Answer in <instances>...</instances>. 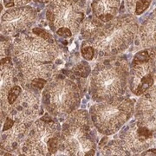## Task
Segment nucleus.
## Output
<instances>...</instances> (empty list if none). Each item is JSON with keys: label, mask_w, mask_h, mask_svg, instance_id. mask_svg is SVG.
Returning <instances> with one entry per match:
<instances>
[{"label": "nucleus", "mask_w": 156, "mask_h": 156, "mask_svg": "<svg viewBox=\"0 0 156 156\" xmlns=\"http://www.w3.org/2000/svg\"><path fill=\"white\" fill-rule=\"evenodd\" d=\"M32 35H23L13 43L12 61L18 72L19 83L28 89L37 79L49 81L56 70L60 49L46 30L34 29Z\"/></svg>", "instance_id": "f257e3e1"}, {"label": "nucleus", "mask_w": 156, "mask_h": 156, "mask_svg": "<svg viewBox=\"0 0 156 156\" xmlns=\"http://www.w3.org/2000/svg\"><path fill=\"white\" fill-rule=\"evenodd\" d=\"M129 69L128 61L122 56H108L99 62L90 77L92 99L100 102L122 96L127 89Z\"/></svg>", "instance_id": "f03ea898"}, {"label": "nucleus", "mask_w": 156, "mask_h": 156, "mask_svg": "<svg viewBox=\"0 0 156 156\" xmlns=\"http://www.w3.org/2000/svg\"><path fill=\"white\" fill-rule=\"evenodd\" d=\"M95 126L89 113L76 110L62 125L58 153L64 155H94L97 147Z\"/></svg>", "instance_id": "7ed1b4c3"}, {"label": "nucleus", "mask_w": 156, "mask_h": 156, "mask_svg": "<svg viewBox=\"0 0 156 156\" xmlns=\"http://www.w3.org/2000/svg\"><path fill=\"white\" fill-rule=\"evenodd\" d=\"M138 22L133 15L115 17L107 23L87 41L101 57L113 56L124 52L138 33Z\"/></svg>", "instance_id": "20e7f679"}, {"label": "nucleus", "mask_w": 156, "mask_h": 156, "mask_svg": "<svg viewBox=\"0 0 156 156\" xmlns=\"http://www.w3.org/2000/svg\"><path fill=\"white\" fill-rule=\"evenodd\" d=\"M42 102L50 115L68 116L80 106V89L71 79L62 75H55L43 89Z\"/></svg>", "instance_id": "39448f33"}, {"label": "nucleus", "mask_w": 156, "mask_h": 156, "mask_svg": "<svg viewBox=\"0 0 156 156\" xmlns=\"http://www.w3.org/2000/svg\"><path fill=\"white\" fill-rule=\"evenodd\" d=\"M134 113V101L122 95L97 102L89 109L95 129L104 135L117 133L133 116Z\"/></svg>", "instance_id": "423d86ee"}, {"label": "nucleus", "mask_w": 156, "mask_h": 156, "mask_svg": "<svg viewBox=\"0 0 156 156\" xmlns=\"http://www.w3.org/2000/svg\"><path fill=\"white\" fill-rule=\"evenodd\" d=\"M61 126L56 119L46 115L30 127L21 153L25 155H53L58 153Z\"/></svg>", "instance_id": "0eeeda50"}, {"label": "nucleus", "mask_w": 156, "mask_h": 156, "mask_svg": "<svg viewBox=\"0 0 156 156\" xmlns=\"http://www.w3.org/2000/svg\"><path fill=\"white\" fill-rule=\"evenodd\" d=\"M84 17L85 4L83 0H51L46 11V19L53 31L68 29L73 36L80 30Z\"/></svg>", "instance_id": "6e6552de"}, {"label": "nucleus", "mask_w": 156, "mask_h": 156, "mask_svg": "<svg viewBox=\"0 0 156 156\" xmlns=\"http://www.w3.org/2000/svg\"><path fill=\"white\" fill-rule=\"evenodd\" d=\"M155 53L150 49L138 52L129 69V89L135 95H141L153 87L156 74Z\"/></svg>", "instance_id": "1a4fd4ad"}, {"label": "nucleus", "mask_w": 156, "mask_h": 156, "mask_svg": "<svg viewBox=\"0 0 156 156\" xmlns=\"http://www.w3.org/2000/svg\"><path fill=\"white\" fill-rule=\"evenodd\" d=\"M40 111L38 91L23 88L21 94L10 107L7 116L15 122L31 125L39 116Z\"/></svg>", "instance_id": "9d476101"}, {"label": "nucleus", "mask_w": 156, "mask_h": 156, "mask_svg": "<svg viewBox=\"0 0 156 156\" xmlns=\"http://www.w3.org/2000/svg\"><path fill=\"white\" fill-rule=\"evenodd\" d=\"M37 17L31 6L13 7L4 12L1 17L2 36H14L30 27Z\"/></svg>", "instance_id": "9b49d317"}, {"label": "nucleus", "mask_w": 156, "mask_h": 156, "mask_svg": "<svg viewBox=\"0 0 156 156\" xmlns=\"http://www.w3.org/2000/svg\"><path fill=\"white\" fill-rule=\"evenodd\" d=\"M120 139L122 140L130 155L140 154L143 151L155 144L156 136L147 128L134 121L121 132Z\"/></svg>", "instance_id": "f8f14e48"}, {"label": "nucleus", "mask_w": 156, "mask_h": 156, "mask_svg": "<svg viewBox=\"0 0 156 156\" xmlns=\"http://www.w3.org/2000/svg\"><path fill=\"white\" fill-rule=\"evenodd\" d=\"M135 121L156 136V86L140 95L134 111Z\"/></svg>", "instance_id": "ddd939ff"}, {"label": "nucleus", "mask_w": 156, "mask_h": 156, "mask_svg": "<svg viewBox=\"0 0 156 156\" xmlns=\"http://www.w3.org/2000/svg\"><path fill=\"white\" fill-rule=\"evenodd\" d=\"M31 125L14 122L11 127L2 130L1 150L11 154H20L22 145Z\"/></svg>", "instance_id": "4468645a"}, {"label": "nucleus", "mask_w": 156, "mask_h": 156, "mask_svg": "<svg viewBox=\"0 0 156 156\" xmlns=\"http://www.w3.org/2000/svg\"><path fill=\"white\" fill-rule=\"evenodd\" d=\"M18 82V72L11 57L1 58V114L5 116L9 108L7 102L8 92Z\"/></svg>", "instance_id": "2eb2a0df"}, {"label": "nucleus", "mask_w": 156, "mask_h": 156, "mask_svg": "<svg viewBox=\"0 0 156 156\" xmlns=\"http://www.w3.org/2000/svg\"><path fill=\"white\" fill-rule=\"evenodd\" d=\"M120 0H93L91 4L94 17L103 23L114 19L119 11Z\"/></svg>", "instance_id": "dca6fc26"}, {"label": "nucleus", "mask_w": 156, "mask_h": 156, "mask_svg": "<svg viewBox=\"0 0 156 156\" xmlns=\"http://www.w3.org/2000/svg\"><path fill=\"white\" fill-rule=\"evenodd\" d=\"M138 42L143 48L156 46V9L141 24L138 30Z\"/></svg>", "instance_id": "f3484780"}, {"label": "nucleus", "mask_w": 156, "mask_h": 156, "mask_svg": "<svg viewBox=\"0 0 156 156\" xmlns=\"http://www.w3.org/2000/svg\"><path fill=\"white\" fill-rule=\"evenodd\" d=\"M100 155H130L122 140H113L100 147Z\"/></svg>", "instance_id": "a211bd4d"}, {"label": "nucleus", "mask_w": 156, "mask_h": 156, "mask_svg": "<svg viewBox=\"0 0 156 156\" xmlns=\"http://www.w3.org/2000/svg\"><path fill=\"white\" fill-rule=\"evenodd\" d=\"M103 23L101 22L95 17H89L85 19L81 27V35L86 41L90 39L103 26Z\"/></svg>", "instance_id": "6ab92c4d"}, {"label": "nucleus", "mask_w": 156, "mask_h": 156, "mask_svg": "<svg viewBox=\"0 0 156 156\" xmlns=\"http://www.w3.org/2000/svg\"><path fill=\"white\" fill-rule=\"evenodd\" d=\"M152 0H126L128 11L135 16H139L149 7Z\"/></svg>", "instance_id": "aec40b11"}, {"label": "nucleus", "mask_w": 156, "mask_h": 156, "mask_svg": "<svg viewBox=\"0 0 156 156\" xmlns=\"http://www.w3.org/2000/svg\"><path fill=\"white\" fill-rule=\"evenodd\" d=\"M21 86H22V85H21ZM21 86L18 85V84H16V85H14V86L11 88V90L8 92V95H7V102H8V105H9L8 110H9V108H10V107H11V104L16 101V99L18 97V95H20L21 92L23 91V89ZM6 116H7V114H6Z\"/></svg>", "instance_id": "412c9836"}, {"label": "nucleus", "mask_w": 156, "mask_h": 156, "mask_svg": "<svg viewBox=\"0 0 156 156\" xmlns=\"http://www.w3.org/2000/svg\"><path fill=\"white\" fill-rule=\"evenodd\" d=\"M81 53H82V56H83V58H85L88 61H90L94 58L95 49L91 45L88 44L84 42L82 45V48H81Z\"/></svg>", "instance_id": "4be33fe9"}, {"label": "nucleus", "mask_w": 156, "mask_h": 156, "mask_svg": "<svg viewBox=\"0 0 156 156\" xmlns=\"http://www.w3.org/2000/svg\"><path fill=\"white\" fill-rule=\"evenodd\" d=\"M4 5L6 8H13V7H21L25 6L31 0H3Z\"/></svg>", "instance_id": "5701e85b"}, {"label": "nucleus", "mask_w": 156, "mask_h": 156, "mask_svg": "<svg viewBox=\"0 0 156 156\" xmlns=\"http://www.w3.org/2000/svg\"><path fill=\"white\" fill-rule=\"evenodd\" d=\"M11 41L8 38L2 37L1 39V57L4 58L9 56L11 52Z\"/></svg>", "instance_id": "b1692460"}, {"label": "nucleus", "mask_w": 156, "mask_h": 156, "mask_svg": "<svg viewBox=\"0 0 156 156\" xmlns=\"http://www.w3.org/2000/svg\"><path fill=\"white\" fill-rule=\"evenodd\" d=\"M89 69V67L88 63H85V62H81V63H79L77 66H76L75 71L78 76H81L83 77H86L88 76Z\"/></svg>", "instance_id": "393cba45"}, {"label": "nucleus", "mask_w": 156, "mask_h": 156, "mask_svg": "<svg viewBox=\"0 0 156 156\" xmlns=\"http://www.w3.org/2000/svg\"><path fill=\"white\" fill-rule=\"evenodd\" d=\"M140 155H156V148H148V150L143 151Z\"/></svg>", "instance_id": "a878e982"}]
</instances>
